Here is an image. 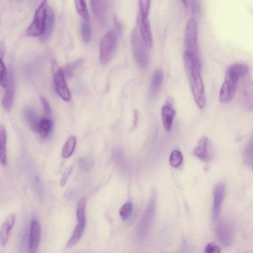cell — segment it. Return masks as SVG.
Wrapping results in <instances>:
<instances>
[{
  "mask_svg": "<svg viewBox=\"0 0 253 253\" xmlns=\"http://www.w3.org/2000/svg\"><path fill=\"white\" fill-rule=\"evenodd\" d=\"M195 157L204 162H209L212 158V147L210 139L203 136L199 140L193 151Z\"/></svg>",
  "mask_w": 253,
  "mask_h": 253,
  "instance_id": "8fae6325",
  "label": "cell"
},
{
  "mask_svg": "<svg viewBox=\"0 0 253 253\" xmlns=\"http://www.w3.org/2000/svg\"><path fill=\"white\" fill-rule=\"evenodd\" d=\"M205 252L206 253H218L220 252V249L217 245L210 243L206 246Z\"/></svg>",
  "mask_w": 253,
  "mask_h": 253,
  "instance_id": "8d00e7d4",
  "label": "cell"
},
{
  "mask_svg": "<svg viewBox=\"0 0 253 253\" xmlns=\"http://www.w3.org/2000/svg\"><path fill=\"white\" fill-rule=\"evenodd\" d=\"M238 96L242 106L253 111V79L249 73L241 79Z\"/></svg>",
  "mask_w": 253,
  "mask_h": 253,
  "instance_id": "8992f818",
  "label": "cell"
},
{
  "mask_svg": "<svg viewBox=\"0 0 253 253\" xmlns=\"http://www.w3.org/2000/svg\"><path fill=\"white\" fill-rule=\"evenodd\" d=\"M4 53V46L2 43L0 44V56L1 60H2V58Z\"/></svg>",
  "mask_w": 253,
  "mask_h": 253,
  "instance_id": "f35d334b",
  "label": "cell"
},
{
  "mask_svg": "<svg viewBox=\"0 0 253 253\" xmlns=\"http://www.w3.org/2000/svg\"><path fill=\"white\" fill-rule=\"evenodd\" d=\"M155 209V201L154 199H151L148 204L139 225L138 234L140 238L143 237L147 234L153 220Z\"/></svg>",
  "mask_w": 253,
  "mask_h": 253,
  "instance_id": "4fadbf2b",
  "label": "cell"
},
{
  "mask_svg": "<svg viewBox=\"0 0 253 253\" xmlns=\"http://www.w3.org/2000/svg\"><path fill=\"white\" fill-rule=\"evenodd\" d=\"M52 128V119L44 117L40 120L37 133H39L43 138H45L49 135Z\"/></svg>",
  "mask_w": 253,
  "mask_h": 253,
  "instance_id": "cb8c5ba5",
  "label": "cell"
},
{
  "mask_svg": "<svg viewBox=\"0 0 253 253\" xmlns=\"http://www.w3.org/2000/svg\"><path fill=\"white\" fill-rule=\"evenodd\" d=\"M77 12L83 20H89V14L85 0H75Z\"/></svg>",
  "mask_w": 253,
  "mask_h": 253,
  "instance_id": "4316f807",
  "label": "cell"
},
{
  "mask_svg": "<svg viewBox=\"0 0 253 253\" xmlns=\"http://www.w3.org/2000/svg\"><path fill=\"white\" fill-rule=\"evenodd\" d=\"M89 20H82L81 22V31L84 42H88L91 39V32Z\"/></svg>",
  "mask_w": 253,
  "mask_h": 253,
  "instance_id": "83f0119b",
  "label": "cell"
},
{
  "mask_svg": "<svg viewBox=\"0 0 253 253\" xmlns=\"http://www.w3.org/2000/svg\"><path fill=\"white\" fill-rule=\"evenodd\" d=\"M79 165L81 169L87 170L91 166V161L86 157H83L79 161Z\"/></svg>",
  "mask_w": 253,
  "mask_h": 253,
  "instance_id": "d590c367",
  "label": "cell"
},
{
  "mask_svg": "<svg viewBox=\"0 0 253 253\" xmlns=\"http://www.w3.org/2000/svg\"><path fill=\"white\" fill-rule=\"evenodd\" d=\"M73 169V167H70L66 168L64 170L60 180V185L62 187L64 186L66 184Z\"/></svg>",
  "mask_w": 253,
  "mask_h": 253,
  "instance_id": "e575fe53",
  "label": "cell"
},
{
  "mask_svg": "<svg viewBox=\"0 0 253 253\" xmlns=\"http://www.w3.org/2000/svg\"><path fill=\"white\" fill-rule=\"evenodd\" d=\"M151 6V0H139V17L147 18Z\"/></svg>",
  "mask_w": 253,
  "mask_h": 253,
  "instance_id": "f546056e",
  "label": "cell"
},
{
  "mask_svg": "<svg viewBox=\"0 0 253 253\" xmlns=\"http://www.w3.org/2000/svg\"><path fill=\"white\" fill-rule=\"evenodd\" d=\"M6 132L4 126H0V161L2 166L5 167L7 163L6 151Z\"/></svg>",
  "mask_w": 253,
  "mask_h": 253,
  "instance_id": "603a6c76",
  "label": "cell"
},
{
  "mask_svg": "<svg viewBox=\"0 0 253 253\" xmlns=\"http://www.w3.org/2000/svg\"><path fill=\"white\" fill-rule=\"evenodd\" d=\"M55 22V16L52 8L48 6L47 19L45 28L43 34L40 37V40L42 42H46L50 37Z\"/></svg>",
  "mask_w": 253,
  "mask_h": 253,
  "instance_id": "7402d4cb",
  "label": "cell"
},
{
  "mask_svg": "<svg viewBox=\"0 0 253 253\" xmlns=\"http://www.w3.org/2000/svg\"><path fill=\"white\" fill-rule=\"evenodd\" d=\"M164 74L162 70H157L152 76L148 93L150 101H153L156 99L163 83Z\"/></svg>",
  "mask_w": 253,
  "mask_h": 253,
  "instance_id": "9a60e30c",
  "label": "cell"
},
{
  "mask_svg": "<svg viewBox=\"0 0 253 253\" xmlns=\"http://www.w3.org/2000/svg\"><path fill=\"white\" fill-rule=\"evenodd\" d=\"M41 227L39 221L34 219L30 223L29 249L31 253L37 252L41 239Z\"/></svg>",
  "mask_w": 253,
  "mask_h": 253,
  "instance_id": "5bb4252c",
  "label": "cell"
},
{
  "mask_svg": "<svg viewBox=\"0 0 253 253\" xmlns=\"http://www.w3.org/2000/svg\"><path fill=\"white\" fill-rule=\"evenodd\" d=\"M52 70L56 90L63 100L68 101L71 99V94L67 84L65 75L55 61L52 62Z\"/></svg>",
  "mask_w": 253,
  "mask_h": 253,
  "instance_id": "ba28073f",
  "label": "cell"
},
{
  "mask_svg": "<svg viewBox=\"0 0 253 253\" xmlns=\"http://www.w3.org/2000/svg\"><path fill=\"white\" fill-rule=\"evenodd\" d=\"M131 42L134 58L137 64L142 68L147 66L148 57V48L144 42L137 29H134L131 35Z\"/></svg>",
  "mask_w": 253,
  "mask_h": 253,
  "instance_id": "5b68a950",
  "label": "cell"
},
{
  "mask_svg": "<svg viewBox=\"0 0 253 253\" xmlns=\"http://www.w3.org/2000/svg\"><path fill=\"white\" fill-rule=\"evenodd\" d=\"M253 158V133L251 138L247 146L244 154L245 162L250 164Z\"/></svg>",
  "mask_w": 253,
  "mask_h": 253,
  "instance_id": "1f68e13d",
  "label": "cell"
},
{
  "mask_svg": "<svg viewBox=\"0 0 253 253\" xmlns=\"http://www.w3.org/2000/svg\"><path fill=\"white\" fill-rule=\"evenodd\" d=\"M24 119L31 128L37 132L40 119H39L35 110L31 107H26L23 110Z\"/></svg>",
  "mask_w": 253,
  "mask_h": 253,
  "instance_id": "ffe728a7",
  "label": "cell"
},
{
  "mask_svg": "<svg viewBox=\"0 0 253 253\" xmlns=\"http://www.w3.org/2000/svg\"><path fill=\"white\" fill-rule=\"evenodd\" d=\"M86 220H77V223L72 235L66 245V248H70L76 245L82 238L85 230Z\"/></svg>",
  "mask_w": 253,
  "mask_h": 253,
  "instance_id": "d6986e66",
  "label": "cell"
},
{
  "mask_svg": "<svg viewBox=\"0 0 253 253\" xmlns=\"http://www.w3.org/2000/svg\"><path fill=\"white\" fill-rule=\"evenodd\" d=\"M252 169H253V167H252Z\"/></svg>",
  "mask_w": 253,
  "mask_h": 253,
  "instance_id": "ab89813d",
  "label": "cell"
},
{
  "mask_svg": "<svg viewBox=\"0 0 253 253\" xmlns=\"http://www.w3.org/2000/svg\"><path fill=\"white\" fill-rule=\"evenodd\" d=\"M183 161V156L181 152L178 150H174L171 153L169 163L171 166L174 168L179 167Z\"/></svg>",
  "mask_w": 253,
  "mask_h": 253,
  "instance_id": "f1b7e54d",
  "label": "cell"
},
{
  "mask_svg": "<svg viewBox=\"0 0 253 253\" xmlns=\"http://www.w3.org/2000/svg\"><path fill=\"white\" fill-rule=\"evenodd\" d=\"M133 209L132 204L130 202L125 204L120 209V215L124 220H127L130 216Z\"/></svg>",
  "mask_w": 253,
  "mask_h": 253,
  "instance_id": "4dcf8cb0",
  "label": "cell"
},
{
  "mask_svg": "<svg viewBox=\"0 0 253 253\" xmlns=\"http://www.w3.org/2000/svg\"><path fill=\"white\" fill-rule=\"evenodd\" d=\"M198 36L196 22L193 18H191L186 24L185 30V51L199 56Z\"/></svg>",
  "mask_w": 253,
  "mask_h": 253,
  "instance_id": "52a82bcc",
  "label": "cell"
},
{
  "mask_svg": "<svg viewBox=\"0 0 253 253\" xmlns=\"http://www.w3.org/2000/svg\"><path fill=\"white\" fill-rule=\"evenodd\" d=\"M139 33L148 48H151L153 45V36L149 19L139 17L138 20Z\"/></svg>",
  "mask_w": 253,
  "mask_h": 253,
  "instance_id": "2e32d148",
  "label": "cell"
},
{
  "mask_svg": "<svg viewBox=\"0 0 253 253\" xmlns=\"http://www.w3.org/2000/svg\"><path fill=\"white\" fill-rule=\"evenodd\" d=\"M47 0H42L37 8L33 20L25 34L29 37H41L44 33L47 19Z\"/></svg>",
  "mask_w": 253,
  "mask_h": 253,
  "instance_id": "277c9868",
  "label": "cell"
},
{
  "mask_svg": "<svg viewBox=\"0 0 253 253\" xmlns=\"http://www.w3.org/2000/svg\"><path fill=\"white\" fill-rule=\"evenodd\" d=\"M183 61L194 101L200 109H203L206 104V97L199 56L185 51Z\"/></svg>",
  "mask_w": 253,
  "mask_h": 253,
  "instance_id": "6da1fadb",
  "label": "cell"
},
{
  "mask_svg": "<svg viewBox=\"0 0 253 253\" xmlns=\"http://www.w3.org/2000/svg\"><path fill=\"white\" fill-rule=\"evenodd\" d=\"M90 5L94 15L99 22L104 24L106 20L107 3L106 0H91Z\"/></svg>",
  "mask_w": 253,
  "mask_h": 253,
  "instance_id": "e0dca14e",
  "label": "cell"
},
{
  "mask_svg": "<svg viewBox=\"0 0 253 253\" xmlns=\"http://www.w3.org/2000/svg\"><path fill=\"white\" fill-rule=\"evenodd\" d=\"M0 79L1 85L5 88L7 83L8 74L2 60L0 61Z\"/></svg>",
  "mask_w": 253,
  "mask_h": 253,
  "instance_id": "d6a6232c",
  "label": "cell"
},
{
  "mask_svg": "<svg viewBox=\"0 0 253 253\" xmlns=\"http://www.w3.org/2000/svg\"><path fill=\"white\" fill-rule=\"evenodd\" d=\"M225 192V184L222 181H219L215 185L213 191V207L212 212V220L217 221L220 215L222 203Z\"/></svg>",
  "mask_w": 253,
  "mask_h": 253,
  "instance_id": "30bf717a",
  "label": "cell"
},
{
  "mask_svg": "<svg viewBox=\"0 0 253 253\" xmlns=\"http://www.w3.org/2000/svg\"><path fill=\"white\" fill-rule=\"evenodd\" d=\"M45 117L52 119L51 109L47 100L43 97L41 98Z\"/></svg>",
  "mask_w": 253,
  "mask_h": 253,
  "instance_id": "836d02e7",
  "label": "cell"
},
{
  "mask_svg": "<svg viewBox=\"0 0 253 253\" xmlns=\"http://www.w3.org/2000/svg\"><path fill=\"white\" fill-rule=\"evenodd\" d=\"M134 122H133V128H135L136 126L138 119V113L137 111H135L134 112Z\"/></svg>",
  "mask_w": 253,
  "mask_h": 253,
  "instance_id": "74e56055",
  "label": "cell"
},
{
  "mask_svg": "<svg viewBox=\"0 0 253 253\" xmlns=\"http://www.w3.org/2000/svg\"><path fill=\"white\" fill-rule=\"evenodd\" d=\"M118 27L108 31L100 41V61L102 65L108 64L116 51L119 31Z\"/></svg>",
  "mask_w": 253,
  "mask_h": 253,
  "instance_id": "3957f363",
  "label": "cell"
},
{
  "mask_svg": "<svg viewBox=\"0 0 253 253\" xmlns=\"http://www.w3.org/2000/svg\"><path fill=\"white\" fill-rule=\"evenodd\" d=\"M161 115L164 127L169 132L171 129L175 111L170 106L167 105L162 107Z\"/></svg>",
  "mask_w": 253,
  "mask_h": 253,
  "instance_id": "44dd1931",
  "label": "cell"
},
{
  "mask_svg": "<svg viewBox=\"0 0 253 253\" xmlns=\"http://www.w3.org/2000/svg\"><path fill=\"white\" fill-rule=\"evenodd\" d=\"M249 70L248 66L245 64L234 63L228 67L219 92V100L221 103H226L232 99L238 82L249 73Z\"/></svg>",
  "mask_w": 253,
  "mask_h": 253,
  "instance_id": "7a4b0ae2",
  "label": "cell"
},
{
  "mask_svg": "<svg viewBox=\"0 0 253 253\" xmlns=\"http://www.w3.org/2000/svg\"><path fill=\"white\" fill-rule=\"evenodd\" d=\"M215 234L219 242L224 246H230L233 241V228L230 222L226 220L220 221L215 228Z\"/></svg>",
  "mask_w": 253,
  "mask_h": 253,
  "instance_id": "9c48e42d",
  "label": "cell"
},
{
  "mask_svg": "<svg viewBox=\"0 0 253 253\" xmlns=\"http://www.w3.org/2000/svg\"><path fill=\"white\" fill-rule=\"evenodd\" d=\"M4 95L2 100V105L6 111H9L12 107L15 95V81L13 70L9 68L8 72L7 83Z\"/></svg>",
  "mask_w": 253,
  "mask_h": 253,
  "instance_id": "7c38bea8",
  "label": "cell"
},
{
  "mask_svg": "<svg viewBox=\"0 0 253 253\" xmlns=\"http://www.w3.org/2000/svg\"><path fill=\"white\" fill-rule=\"evenodd\" d=\"M15 221V215L14 213H11L6 218L2 223L0 231V242L2 246H4L7 244Z\"/></svg>",
  "mask_w": 253,
  "mask_h": 253,
  "instance_id": "ac0fdd59",
  "label": "cell"
},
{
  "mask_svg": "<svg viewBox=\"0 0 253 253\" xmlns=\"http://www.w3.org/2000/svg\"><path fill=\"white\" fill-rule=\"evenodd\" d=\"M76 145V138L75 136H70L65 142L62 150V156L68 158L73 154Z\"/></svg>",
  "mask_w": 253,
  "mask_h": 253,
  "instance_id": "d4e9b609",
  "label": "cell"
},
{
  "mask_svg": "<svg viewBox=\"0 0 253 253\" xmlns=\"http://www.w3.org/2000/svg\"><path fill=\"white\" fill-rule=\"evenodd\" d=\"M84 62V59H77L67 65L62 69L65 76L70 78L73 76L75 71L80 67Z\"/></svg>",
  "mask_w": 253,
  "mask_h": 253,
  "instance_id": "484cf974",
  "label": "cell"
}]
</instances>
